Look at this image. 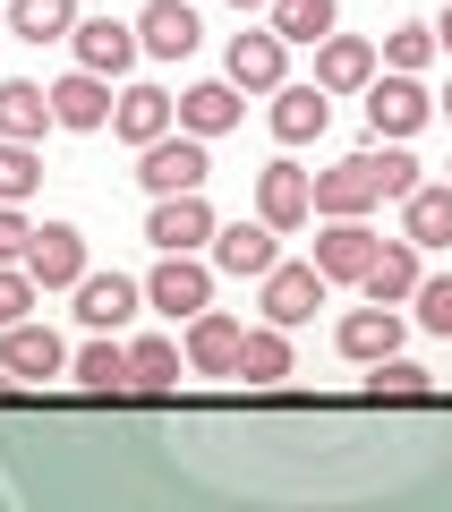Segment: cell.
<instances>
[{"label":"cell","instance_id":"cell-16","mask_svg":"<svg viewBox=\"0 0 452 512\" xmlns=\"http://www.w3.org/2000/svg\"><path fill=\"white\" fill-rule=\"evenodd\" d=\"M316 86H325V94H367V86H376V43L325 35V43H316Z\"/></svg>","mask_w":452,"mask_h":512},{"label":"cell","instance_id":"cell-40","mask_svg":"<svg viewBox=\"0 0 452 512\" xmlns=\"http://www.w3.org/2000/svg\"><path fill=\"white\" fill-rule=\"evenodd\" d=\"M435 111H444V120H452V86H444V103H435Z\"/></svg>","mask_w":452,"mask_h":512},{"label":"cell","instance_id":"cell-32","mask_svg":"<svg viewBox=\"0 0 452 512\" xmlns=\"http://www.w3.org/2000/svg\"><path fill=\"white\" fill-rule=\"evenodd\" d=\"M35 188H43V163H35V146L0 137V205H26Z\"/></svg>","mask_w":452,"mask_h":512},{"label":"cell","instance_id":"cell-27","mask_svg":"<svg viewBox=\"0 0 452 512\" xmlns=\"http://www.w3.org/2000/svg\"><path fill=\"white\" fill-rule=\"evenodd\" d=\"M9 35L18 43H69L77 35V0H9Z\"/></svg>","mask_w":452,"mask_h":512},{"label":"cell","instance_id":"cell-20","mask_svg":"<svg viewBox=\"0 0 452 512\" xmlns=\"http://www.w3.org/2000/svg\"><path fill=\"white\" fill-rule=\"evenodd\" d=\"M418 282H427V274H418V239H384L376 265L359 274V291H367V299H384V308H410Z\"/></svg>","mask_w":452,"mask_h":512},{"label":"cell","instance_id":"cell-31","mask_svg":"<svg viewBox=\"0 0 452 512\" xmlns=\"http://www.w3.org/2000/svg\"><path fill=\"white\" fill-rule=\"evenodd\" d=\"M273 35L282 43H325L333 35V0H273Z\"/></svg>","mask_w":452,"mask_h":512},{"label":"cell","instance_id":"cell-19","mask_svg":"<svg viewBox=\"0 0 452 512\" xmlns=\"http://www.w3.org/2000/svg\"><path fill=\"white\" fill-rule=\"evenodd\" d=\"M52 120L60 128H111V77L103 69H69L52 86Z\"/></svg>","mask_w":452,"mask_h":512},{"label":"cell","instance_id":"cell-1","mask_svg":"<svg viewBox=\"0 0 452 512\" xmlns=\"http://www.w3.org/2000/svg\"><path fill=\"white\" fill-rule=\"evenodd\" d=\"M205 171H214V163H205V137H188V128H180V137L163 128L154 146H137V180H145V197H180V188H205Z\"/></svg>","mask_w":452,"mask_h":512},{"label":"cell","instance_id":"cell-22","mask_svg":"<svg viewBox=\"0 0 452 512\" xmlns=\"http://www.w3.org/2000/svg\"><path fill=\"white\" fill-rule=\"evenodd\" d=\"M401 239H418V248H452V180H418L410 197H401Z\"/></svg>","mask_w":452,"mask_h":512},{"label":"cell","instance_id":"cell-9","mask_svg":"<svg viewBox=\"0 0 452 512\" xmlns=\"http://www.w3.org/2000/svg\"><path fill=\"white\" fill-rule=\"evenodd\" d=\"M256 214H265L273 231H299V222L316 214V180L299 163H265L256 171Z\"/></svg>","mask_w":452,"mask_h":512},{"label":"cell","instance_id":"cell-38","mask_svg":"<svg viewBox=\"0 0 452 512\" xmlns=\"http://www.w3.org/2000/svg\"><path fill=\"white\" fill-rule=\"evenodd\" d=\"M435 52H452V9H444V18H435Z\"/></svg>","mask_w":452,"mask_h":512},{"label":"cell","instance_id":"cell-12","mask_svg":"<svg viewBox=\"0 0 452 512\" xmlns=\"http://www.w3.org/2000/svg\"><path fill=\"white\" fill-rule=\"evenodd\" d=\"M367 205H384L376 154H342L333 171H316V214H367Z\"/></svg>","mask_w":452,"mask_h":512},{"label":"cell","instance_id":"cell-4","mask_svg":"<svg viewBox=\"0 0 452 512\" xmlns=\"http://www.w3.org/2000/svg\"><path fill=\"white\" fill-rule=\"evenodd\" d=\"M26 274H35L43 291H77V282H86V231H77V222H35Z\"/></svg>","mask_w":452,"mask_h":512},{"label":"cell","instance_id":"cell-30","mask_svg":"<svg viewBox=\"0 0 452 512\" xmlns=\"http://www.w3.org/2000/svg\"><path fill=\"white\" fill-rule=\"evenodd\" d=\"M367 393H376V402H435V376H427V367H410V359L393 350V359L367 367Z\"/></svg>","mask_w":452,"mask_h":512},{"label":"cell","instance_id":"cell-26","mask_svg":"<svg viewBox=\"0 0 452 512\" xmlns=\"http://www.w3.org/2000/svg\"><path fill=\"white\" fill-rule=\"evenodd\" d=\"M43 128H52V94H43V86H26V77H9V86H0V137L35 146Z\"/></svg>","mask_w":452,"mask_h":512},{"label":"cell","instance_id":"cell-13","mask_svg":"<svg viewBox=\"0 0 452 512\" xmlns=\"http://www.w3.org/2000/svg\"><path fill=\"white\" fill-rule=\"evenodd\" d=\"M0 367H9L18 384H43V376H60V367H69V350H60L52 325H35V316H26V325L0 333Z\"/></svg>","mask_w":452,"mask_h":512},{"label":"cell","instance_id":"cell-10","mask_svg":"<svg viewBox=\"0 0 452 512\" xmlns=\"http://www.w3.org/2000/svg\"><path fill=\"white\" fill-rule=\"evenodd\" d=\"M239 342H248L239 316L197 308V316H188V376H231V367H239Z\"/></svg>","mask_w":452,"mask_h":512},{"label":"cell","instance_id":"cell-35","mask_svg":"<svg viewBox=\"0 0 452 512\" xmlns=\"http://www.w3.org/2000/svg\"><path fill=\"white\" fill-rule=\"evenodd\" d=\"M410 308H418V325H427V333H444V342H452V274H427L410 291Z\"/></svg>","mask_w":452,"mask_h":512},{"label":"cell","instance_id":"cell-5","mask_svg":"<svg viewBox=\"0 0 452 512\" xmlns=\"http://www.w3.org/2000/svg\"><path fill=\"white\" fill-rule=\"evenodd\" d=\"M273 239H282V231H273L265 214H256V222H248V214H239V222H214V265H222V274H239V282H265L273 265H282Z\"/></svg>","mask_w":452,"mask_h":512},{"label":"cell","instance_id":"cell-14","mask_svg":"<svg viewBox=\"0 0 452 512\" xmlns=\"http://www.w3.org/2000/svg\"><path fill=\"white\" fill-rule=\"evenodd\" d=\"M342 359H359V367H376V359H393L401 350V308H384V299H367V308H350L342 316Z\"/></svg>","mask_w":452,"mask_h":512},{"label":"cell","instance_id":"cell-3","mask_svg":"<svg viewBox=\"0 0 452 512\" xmlns=\"http://www.w3.org/2000/svg\"><path fill=\"white\" fill-rule=\"evenodd\" d=\"M427 120H435V94L418 86L410 69H393V77L367 86V128H376V137H418Z\"/></svg>","mask_w":452,"mask_h":512},{"label":"cell","instance_id":"cell-15","mask_svg":"<svg viewBox=\"0 0 452 512\" xmlns=\"http://www.w3.org/2000/svg\"><path fill=\"white\" fill-rule=\"evenodd\" d=\"M137 308H145V282H128V274H86V282H77V316H86V333H120Z\"/></svg>","mask_w":452,"mask_h":512},{"label":"cell","instance_id":"cell-25","mask_svg":"<svg viewBox=\"0 0 452 512\" xmlns=\"http://www.w3.org/2000/svg\"><path fill=\"white\" fill-rule=\"evenodd\" d=\"M137 43L154 60H188L197 52V9H188V0H154V9L137 18Z\"/></svg>","mask_w":452,"mask_h":512},{"label":"cell","instance_id":"cell-2","mask_svg":"<svg viewBox=\"0 0 452 512\" xmlns=\"http://www.w3.org/2000/svg\"><path fill=\"white\" fill-rule=\"evenodd\" d=\"M145 239H154L163 256H197L205 239H214V205H205V188L154 197V214H145Z\"/></svg>","mask_w":452,"mask_h":512},{"label":"cell","instance_id":"cell-6","mask_svg":"<svg viewBox=\"0 0 452 512\" xmlns=\"http://www.w3.org/2000/svg\"><path fill=\"white\" fill-rule=\"evenodd\" d=\"M222 77H231L239 94H273L290 77V43L273 35V26H248V35H231V60H222Z\"/></svg>","mask_w":452,"mask_h":512},{"label":"cell","instance_id":"cell-8","mask_svg":"<svg viewBox=\"0 0 452 512\" xmlns=\"http://www.w3.org/2000/svg\"><path fill=\"white\" fill-rule=\"evenodd\" d=\"M376 248H384V239L367 231L359 214H325V239H316V274H325V282H359L367 265H376Z\"/></svg>","mask_w":452,"mask_h":512},{"label":"cell","instance_id":"cell-28","mask_svg":"<svg viewBox=\"0 0 452 512\" xmlns=\"http://www.w3.org/2000/svg\"><path fill=\"white\" fill-rule=\"evenodd\" d=\"M231 376H248V384H282L290 376V325H256L248 342H239V367Z\"/></svg>","mask_w":452,"mask_h":512},{"label":"cell","instance_id":"cell-33","mask_svg":"<svg viewBox=\"0 0 452 512\" xmlns=\"http://www.w3.org/2000/svg\"><path fill=\"white\" fill-rule=\"evenodd\" d=\"M435 60V26H393V35H384V69H427Z\"/></svg>","mask_w":452,"mask_h":512},{"label":"cell","instance_id":"cell-21","mask_svg":"<svg viewBox=\"0 0 452 512\" xmlns=\"http://www.w3.org/2000/svg\"><path fill=\"white\" fill-rule=\"evenodd\" d=\"M77 69H103V77H120L128 69V60H137L145 52V43H137V26H120V18H77Z\"/></svg>","mask_w":452,"mask_h":512},{"label":"cell","instance_id":"cell-17","mask_svg":"<svg viewBox=\"0 0 452 512\" xmlns=\"http://www.w3.org/2000/svg\"><path fill=\"white\" fill-rule=\"evenodd\" d=\"M171 120H180V103H171L163 86H128L120 103H111V137H120V146H154Z\"/></svg>","mask_w":452,"mask_h":512},{"label":"cell","instance_id":"cell-39","mask_svg":"<svg viewBox=\"0 0 452 512\" xmlns=\"http://www.w3.org/2000/svg\"><path fill=\"white\" fill-rule=\"evenodd\" d=\"M231 9H273V0H231Z\"/></svg>","mask_w":452,"mask_h":512},{"label":"cell","instance_id":"cell-37","mask_svg":"<svg viewBox=\"0 0 452 512\" xmlns=\"http://www.w3.org/2000/svg\"><path fill=\"white\" fill-rule=\"evenodd\" d=\"M26 239H35V222L18 205H0V265H26Z\"/></svg>","mask_w":452,"mask_h":512},{"label":"cell","instance_id":"cell-36","mask_svg":"<svg viewBox=\"0 0 452 512\" xmlns=\"http://www.w3.org/2000/svg\"><path fill=\"white\" fill-rule=\"evenodd\" d=\"M376 188H384V197H410V188H418V163L401 154V137H393V146L376 154Z\"/></svg>","mask_w":452,"mask_h":512},{"label":"cell","instance_id":"cell-11","mask_svg":"<svg viewBox=\"0 0 452 512\" xmlns=\"http://www.w3.org/2000/svg\"><path fill=\"white\" fill-rule=\"evenodd\" d=\"M333 282L316 274V265H273L265 274V325H308L316 308H325Z\"/></svg>","mask_w":452,"mask_h":512},{"label":"cell","instance_id":"cell-7","mask_svg":"<svg viewBox=\"0 0 452 512\" xmlns=\"http://www.w3.org/2000/svg\"><path fill=\"white\" fill-rule=\"evenodd\" d=\"M145 308H163L171 325H180V316L214 308V274H205L197 256H163V265H154V274H145Z\"/></svg>","mask_w":452,"mask_h":512},{"label":"cell","instance_id":"cell-24","mask_svg":"<svg viewBox=\"0 0 452 512\" xmlns=\"http://www.w3.org/2000/svg\"><path fill=\"white\" fill-rule=\"evenodd\" d=\"M188 376V350L163 342V333H145V342H128V393H180Z\"/></svg>","mask_w":452,"mask_h":512},{"label":"cell","instance_id":"cell-29","mask_svg":"<svg viewBox=\"0 0 452 512\" xmlns=\"http://www.w3.org/2000/svg\"><path fill=\"white\" fill-rule=\"evenodd\" d=\"M69 367H77V384H86V393H128V350L111 342V333H94Z\"/></svg>","mask_w":452,"mask_h":512},{"label":"cell","instance_id":"cell-23","mask_svg":"<svg viewBox=\"0 0 452 512\" xmlns=\"http://www.w3.org/2000/svg\"><path fill=\"white\" fill-rule=\"evenodd\" d=\"M239 111H248V103H239L231 77H205V86L180 94V128H188V137H222V128H239Z\"/></svg>","mask_w":452,"mask_h":512},{"label":"cell","instance_id":"cell-18","mask_svg":"<svg viewBox=\"0 0 452 512\" xmlns=\"http://www.w3.org/2000/svg\"><path fill=\"white\" fill-rule=\"evenodd\" d=\"M325 120H333V94L325 86H273V137L282 146H308V137H325Z\"/></svg>","mask_w":452,"mask_h":512},{"label":"cell","instance_id":"cell-34","mask_svg":"<svg viewBox=\"0 0 452 512\" xmlns=\"http://www.w3.org/2000/svg\"><path fill=\"white\" fill-rule=\"evenodd\" d=\"M35 299H43V282L26 274V265H0V333L26 325V308H35Z\"/></svg>","mask_w":452,"mask_h":512}]
</instances>
